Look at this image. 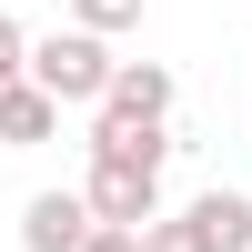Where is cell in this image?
Segmentation results:
<instances>
[{
	"mask_svg": "<svg viewBox=\"0 0 252 252\" xmlns=\"http://www.w3.org/2000/svg\"><path fill=\"white\" fill-rule=\"evenodd\" d=\"M111 71H121L111 40L81 31V20H71V31H51V40H31V81L61 101V111H101V101H111Z\"/></svg>",
	"mask_w": 252,
	"mask_h": 252,
	"instance_id": "obj_1",
	"label": "cell"
},
{
	"mask_svg": "<svg viewBox=\"0 0 252 252\" xmlns=\"http://www.w3.org/2000/svg\"><path fill=\"white\" fill-rule=\"evenodd\" d=\"M91 232H101L91 192H31L20 202V252H81Z\"/></svg>",
	"mask_w": 252,
	"mask_h": 252,
	"instance_id": "obj_2",
	"label": "cell"
},
{
	"mask_svg": "<svg viewBox=\"0 0 252 252\" xmlns=\"http://www.w3.org/2000/svg\"><path fill=\"white\" fill-rule=\"evenodd\" d=\"M81 192H91V212L101 222H161V172H141V161H91V182H81Z\"/></svg>",
	"mask_w": 252,
	"mask_h": 252,
	"instance_id": "obj_3",
	"label": "cell"
},
{
	"mask_svg": "<svg viewBox=\"0 0 252 252\" xmlns=\"http://www.w3.org/2000/svg\"><path fill=\"white\" fill-rule=\"evenodd\" d=\"M172 152H182L172 121H111V111L91 121V161H141V172H161Z\"/></svg>",
	"mask_w": 252,
	"mask_h": 252,
	"instance_id": "obj_4",
	"label": "cell"
},
{
	"mask_svg": "<svg viewBox=\"0 0 252 252\" xmlns=\"http://www.w3.org/2000/svg\"><path fill=\"white\" fill-rule=\"evenodd\" d=\"M172 71H161V61H121V71H111V101H101V111H111V121H172Z\"/></svg>",
	"mask_w": 252,
	"mask_h": 252,
	"instance_id": "obj_5",
	"label": "cell"
},
{
	"mask_svg": "<svg viewBox=\"0 0 252 252\" xmlns=\"http://www.w3.org/2000/svg\"><path fill=\"white\" fill-rule=\"evenodd\" d=\"M51 131H61V101L40 91V81H10V91H0V152H40Z\"/></svg>",
	"mask_w": 252,
	"mask_h": 252,
	"instance_id": "obj_6",
	"label": "cell"
},
{
	"mask_svg": "<svg viewBox=\"0 0 252 252\" xmlns=\"http://www.w3.org/2000/svg\"><path fill=\"white\" fill-rule=\"evenodd\" d=\"M192 212L212 222V242H222V252H252V192H232V182H212V192H202Z\"/></svg>",
	"mask_w": 252,
	"mask_h": 252,
	"instance_id": "obj_7",
	"label": "cell"
},
{
	"mask_svg": "<svg viewBox=\"0 0 252 252\" xmlns=\"http://www.w3.org/2000/svg\"><path fill=\"white\" fill-rule=\"evenodd\" d=\"M141 252H222V242L202 212H161V222H141Z\"/></svg>",
	"mask_w": 252,
	"mask_h": 252,
	"instance_id": "obj_8",
	"label": "cell"
},
{
	"mask_svg": "<svg viewBox=\"0 0 252 252\" xmlns=\"http://www.w3.org/2000/svg\"><path fill=\"white\" fill-rule=\"evenodd\" d=\"M71 20L111 40V31H141V0H71Z\"/></svg>",
	"mask_w": 252,
	"mask_h": 252,
	"instance_id": "obj_9",
	"label": "cell"
},
{
	"mask_svg": "<svg viewBox=\"0 0 252 252\" xmlns=\"http://www.w3.org/2000/svg\"><path fill=\"white\" fill-rule=\"evenodd\" d=\"M10 81H31V31L0 10V91H10Z\"/></svg>",
	"mask_w": 252,
	"mask_h": 252,
	"instance_id": "obj_10",
	"label": "cell"
},
{
	"mask_svg": "<svg viewBox=\"0 0 252 252\" xmlns=\"http://www.w3.org/2000/svg\"><path fill=\"white\" fill-rule=\"evenodd\" d=\"M81 252H141V232H131V222H101V232L81 242Z\"/></svg>",
	"mask_w": 252,
	"mask_h": 252,
	"instance_id": "obj_11",
	"label": "cell"
}]
</instances>
